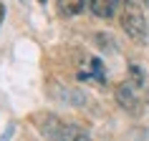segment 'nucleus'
<instances>
[{"instance_id":"obj_1","label":"nucleus","mask_w":149,"mask_h":141,"mask_svg":"<svg viewBox=\"0 0 149 141\" xmlns=\"http://www.w3.org/2000/svg\"><path fill=\"white\" fill-rule=\"evenodd\" d=\"M36 124H38L40 133L51 141H91L81 126L68 124V121H61L58 116H51V113H43V116H36Z\"/></svg>"},{"instance_id":"obj_2","label":"nucleus","mask_w":149,"mask_h":141,"mask_svg":"<svg viewBox=\"0 0 149 141\" xmlns=\"http://www.w3.org/2000/svg\"><path fill=\"white\" fill-rule=\"evenodd\" d=\"M121 28L134 43L147 40V18H144V5L141 0H126L121 8Z\"/></svg>"},{"instance_id":"obj_3","label":"nucleus","mask_w":149,"mask_h":141,"mask_svg":"<svg viewBox=\"0 0 149 141\" xmlns=\"http://www.w3.org/2000/svg\"><path fill=\"white\" fill-rule=\"evenodd\" d=\"M114 96H116V103H119L124 111H129L132 116L139 113L141 103H139V96H136V91H134L132 83H119L116 91H114Z\"/></svg>"},{"instance_id":"obj_4","label":"nucleus","mask_w":149,"mask_h":141,"mask_svg":"<svg viewBox=\"0 0 149 141\" xmlns=\"http://www.w3.org/2000/svg\"><path fill=\"white\" fill-rule=\"evenodd\" d=\"M88 8L94 13L96 18H101V20H109V18L116 15L119 10V0H88Z\"/></svg>"},{"instance_id":"obj_5","label":"nucleus","mask_w":149,"mask_h":141,"mask_svg":"<svg viewBox=\"0 0 149 141\" xmlns=\"http://www.w3.org/2000/svg\"><path fill=\"white\" fill-rule=\"evenodd\" d=\"M56 5L63 15H79L86 8V0H56Z\"/></svg>"},{"instance_id":"obj_6","label":"nucleus","mask_w":149,"mask_h":141,"mask_svg":"<svg viewBox=\"0 0 149 141\" xmlns=\"http://www.w3.org/2000/svg\"><path fill=\"white\" fill-rule=\"evenodd\" d=\"M129 73H132V81H134V86L136 88H141L147 81H144V73H141V68L139 66H129Z\"/></svg>"},{"instance_id":"obj_7","label":"nucleus","mask_w":149,"mask_h":141,"mask_svg":"<svg viewBox=\"0 0 149 141\" xmlns=\"http://www.w3.org/2000/svg\"><path fill=\"white\" fill-rule=\"evenodd\" d=\"M3 20H5V5H3V0H0V25H3Z\"/></svg>"},{"instance_id":"obj_8","label":"nucleus","mask_w":149,"mask_h":141,"mask_svg":"<svg viewBox=\"0 0 149 141\" xmlns=\"http://www.w3.org/2000/svg\"><path fill=\"white\" fill-rule=\"evenodd\" d=\"M20 3H25V0H20Z\"/></svg>"}]
</instances>
